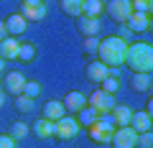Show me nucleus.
<instances>
[{"label":"nucleus","instance_id":"obj_10","mask_svg":"<svg viewBox=\"0 0 153 148\" xmlns=\"http://www.w3.org/2000/svg\"><path fill=\"white\" fill-rule=\"evenodd\" d=\"M5 28H8V36H23L26 33V28H28V21L21 16V13H10V16L5 18Z\"/></svg>","mask_w":153,"mask_h":148},{"label":"nucleus","instance_id":"obj_22","mask_svg":"<svg viewBox=\"0 0 153 148\" xmlns=\"http://www.w3.org/2000/svg\"><path fill=\"white\" fill-rule=\"evenodd\" d=\"M102 13H105V3H102V0H82V16L100 18Z\"/></svg>","mask_w":153,"mask_h":148},{"label":"nucleus","instance_id":"obj_13","mask_svg":"<svg viewBox=\"0 0 153 148\" xmlns=\"http://www.w3.org/2000/svg\"><path fill=\"white\" fill-rule=\"evenodd\" d=\"M87 135L92 143H97V146H107L110 138H112V130H107L105 125H100V123H94V125L87 128Z\"/></svg>","mask_w":153,"mask_h":148},{"label":"nucleus","instance_id":"obj_23","mask_svg":"<svg viewBox=\"0 0 153 148\" xmlns=\"http://www.w3.org/2000/svg\"><path fill=\"white\" fill-rule=\"evenodd\" d=\"M36 54H38L36 44H31V41L18 44V59H21L23 64H33V61H36Z\"/></svg>","mask_w":153,"mask_h":148},{"label":"nucleus","instance_id":"obj_28","mask_svg":"<svg viewBox=\"0 0 153 148\" xmlns=\"http://www.w3.org/2000/svg\"><path fill=\"white\" fill-rule=\"evenodd\" d=\"M21 94H26V97H31V100H36L38 94H41V84H38L36 79H26V84H23V89H21Z\"/></svg>","mask_w":153,"mask_h":148},{"label":"nucleus","instance_id":"obj_24","mask_svg":"<svg viewBox=\"0 0 153 148\" xmlns=\"http://www.w3.org/2000/svg\"><path fill=\"white\" fill-rule=\"evenodd\" d=\"M59 5H61V13L69 18L82 16V0H59Z\"/></svg>","mask_w":153,"mask_h":148},{"label":"nucleus","instance_id":"obj_30","mask_svg":"<svg viewBox=\"0 0 153 148\" xmlns=\"http://www.w3.org/2000/svg\"><path fill=\"white\" fill-rule=\"evenodd\" d=\"M135 148H153V133H151V130L138 133V138H135Z\"/></svg>","mask_w":153,"mask_h":148},{"label":"nucleus","instance_id":"obj_12","mask_svg":"<svg viewBox=\"0 0 153 148\" xmlns=\"http://www.w3.org/2000/svg\"><path fill=\"white\" fill-rule=\"evenodd\" d=\"M130 33H146L151 28V16H140V13H130V18L125 21Z\"/></svg>","mask_w":153,"mask_h":148},{"label":"nucleus","instance_id":"obj_31","mask_svg":"<svg viewBox=\"0 0 153 148\" xmlns=\"http://www.w3.org/2000/svg\"><path fill=\"white\" fill-rule=\"evenodd\" d=\"M97 46H100V36H87L82 49H84V54H97Z\"/></svg>","mask_w":153,"mask_h":148},{"label":"nucleus","instance_id":"obj_34","mask_svg":"<svg viewBox=\"0 0 153 148\" xmlns=\"http://www.w3.org/2000/svg\"><path fill=\"white\" fill-rule=\"evenodd\" d=\"M36 5H44V0H21V8H36Z\"/></svg>","mask_w":153,"mask_h":148},{"label":"nucleus","instance_id":"obj_9","mask_svg":"<svg viewBox=\"0 0 153 148\" xmlns=\"http://www.w3.org/2000/svg\"><path fill=\"white\" fill-rule=\"evenodd\" d=\"M84 77H87L89 82H94V84H102V79L110 77V69L102 64V61L94 59V61H89V64L84 66Z\"/></svg>","mask_w":153,"mask_h":148},{"label":"nucleus","instance_id":"obj_27","mask_svg":"<svg viewBox=\"0 0 153 148\" xmlns=\"http://www.w3.org/2000/svg\"><path fill=\"white\" fill-rule=\"evenodd\" d=\"M133 13H140V16H151L153 10V0H130Z\"/></svg>","mask_w":153,"mask_h":148},{"label":"nucleus","instance_id":"obj_4","mask_svg":"<svg viewBox=\"0 0 153 148\" xmlns=\"http://www.w3.org/2000/svg\"><path fill=\"white\" fill-rule=\"evenodd\" d=\"M105 13L107 18H112L115 23H125L130 18L133 8H130V0H110L107 5H105Z\"/></svg>","mask_w":153,"mask_h":148},{"label":"nucleus","instance_id":"obj_2","mask_svg":"<svg viewBox=\"0 0 153 148\" xmlns=\"http://www.w3.org/2000/svg\"><path fill=\"white\" fill-rule=\"evenodd\" d=\"M125 51H128V41L117 39V36L100 39L97 61H102L107 69H117V66H123V61H125Z\"/></svg>","mask_w":153,"mask_h":148},{"label":"nucleus","instance_id":"obj_8","mask_svg":"<svg viewBox=\"0 0 153 148\" xmlns=\"http://www.w3.org/2000/svg\"><path fill=\"white\" fill-rule=\"evenodd\" d=\"M61 105H64V110L69 115H76V112L87 105V94L79 92V89H71V92H66V97L61 100Z\"/></svg>","mask_w":153,"mask_h":148},{"label":"nucleus","instance_id":"obj_26","mask_svg":"<svg viewBox=\"0 0 153 148\" xmlns=\"http://www.w3.org/2000/svg\"><path fill=\"white\" fill-rule=\"evenodd\" d=\"M28 133H31V125H26V123H21V120H16L10 128H8V135H10L16 143H18V141H26Z\"/></svg>","mask_w":153,"mask_h":148},{"label":"nucleus","instance_id":"obj_19","mask_svg":"<svg viewBox=\"0 0 153 148\" xmlns=\"http://www.w3.org/2000/svg\"><path fill=\"white\" fill-rule=\"evenodd\" d=\"M130 87L135 89V92H148V94H151V89H153V74H135V71H133Z\"/></svg>","mask_w":153,"mask_h":148},{"label":"nucleus","instance_id":"obj_20","mask_svg":"<svg viewBox=\"0 0 153 148\" xmlns=\"http://www.w3.org/2000/svg\"><path fill=\"white\" fill-rule=\"evenodd\" d=\"M97 118H100V112L92 107V105H84V107L76 112V123H79V128H89V125H94V123H97Z\"/></svg>","mask_w":153,"mask_h":148},{"label":"nucleus","instance_id":"obj_36","mask_svg":"<svg viewBox=\"0 0 153 148\" xmlns=\"http://www.w3.org/2000/svg\"><path fill=\"white\" fill-rule=\"evenodd\" d=\"M5 105V92H3V87H0V107Z\"/></svg>","mask_w":153,"mask_h":148},{"label":"nucleus","instance_id":"obj_7","mask_svg":"<svg viewBox=\"0 0 153 148\" xmlns=\"http://www.w3.org/2000/svg\"><path fill=\"white\" fill-rule=\"evenodd\" d=\"M23 84H26V77H23L21 71H5V74H0V87L5 94H21Z\"/></svg>","mask_w":153,"mask_h":148},{"label":"nucleus","instance_id":"obj_11","mask_svg":"<svg viewBox=\"0 0 153 148\" xmlns=\"http://www.w3.org/2000/svg\"><path fill=\"white\" fill-rule=\"evenodd\" d=\"M74 21H76V31L82 33L84 39H87V36H97V33H100V18L79 16V18H74Z\"/></svg>","mask_w":153,"mask_h":148},{"label":"nucleus","instance_id":"obj_35","mask_svg":"<svg viewBox=\"0 0 153 148\" xmlns=\"http://www.w3.org/2000/svg\"><path fill=\"white\" fill-rule=\"evenodd\" d=\"M8 36V28H5V21H0V41Z\"/></svg>","mask_w":153,"mask_h":148},{"label":"nucleus","instance_id":"obj_14","mask_svg":"<svg viewBox=\"0 0 153 148\" xmlns=\"http://www.w3.org/2000/svg\"><path fill=\"white\" fill-rule=\"evenodd\" d=\"M130 128L135 133H146V130H151L153 128V118H151V112H146V110H140V112H133V118H130Z\"/></svg>","mask_w":153,"mask_h":148},{"label":"nucleus","instance_id":"obj_17","mask_svg":"<svg viewBox=\"0 0 153 148\" xmlns=\"http://www.w3.org/2000/svg\"><path fill=\"white\" fill-rule=\"evenodd\" d=\"M18 44H21V41H18L16 36H5V39L0 41V56L5 61L18 59Z\"/></svg>","mask_w":153,"mask_h":148},{"label":"nucleus","instance_id":"obj_18","mask_svg":"<svg viewBox=\"0 0 153 148\" xmlns=\"http://www.w3.org/2000/svg\"><path fill=\"white\" fill-rule=\"evenodd\" d=\"M133 112H135V110H133V107H128V105H115V107L110 110V115L115 118V125H117V128H123V125H130V118H133Z\"/></svg>","mask_w":153,"mask_h":148},{"label":"nucleus","instance_id":"obj_3","mask_svg":"<svg viewBox=\"0 0 153 148\" xmlns=\"http://www.w3.org/2000/svg\"><path fill=\"white\" fill-rule=\"evenodd\" d=\"M79 135V123H76V118L71 115H64L59 118V120L54 123V138L56 141H74V138Z\"/></svg>","mask_w":153,"mask_h":148},{"label":"nucleus","instance_id":"obj_6","mask_svg":"<svg viewBox=\"0 0 153 148\" xmlns=\"http://www.w3.org/2000/svg\"><path fill=\"white\" fill-rule=\"evenodd\" d=\"M87 105H92L100 115H102V112H110L117 102H115V94H107V92H102V89H94V92L87 94Z\"/></svg>","mask_w":153,"mask_h":148},{"label":"nucleus","instance_id":"obj_25","mask_svg":"<svg viewBox=\"0 0 153 148\" xmlns=\"http://www.w3.org/2000/svg\"><path fill=\"white\" fill-rule=\"evenodd\" d=\"M46 5H36V8H21V16L26 18L28 23H36V21H44L46 18Z\"/></svg>","mask_w":153,"mask_h":148},{"label":"nucleus","instance_id":"obj_5","mask_svg":"<svg viewBox=\"0 0 153 148\" xmlns=\"http://www.w3.org/2000/svg\"><path fill=\"white\" fill-rule=\"evenodd\" d=\"M135 138H138V133L130 125H123V128L112 130L110 143H112V148H135Z\"/></svg>","mask_w":153,"mask_h":148},{"label":"nucleus","instance_id":"obj_15","mask_svg":"<svg viewBox=\"0 0 153 148\" xmlns=\"http://www.w3.org/2000/svg\"><path fill=\"white\" fill-rule=\"evenodd\" d=\"M31 133L36 138H41V141H49V138H54V123L46 120V118H38V120L31 125Z\"/></svg>","mask_w":153,"mask_h":148},{"label":"nucleus","instance_id":"obj_37","mask_svg":"<svg viewBox=\"0 0 153 148\" xmlns=\"http://www.w3.org/2000/svg\"><path fill=\"white\" fill-rule=\"evenodd\" d=\"M3 71H5V59L0 56V74H3Z\"/></svg>","mask_w":153,"mask_h":148},{"label":"nucleus","instance_id":"obj_1","mask_svg":"<svg viewBox=\"0 0 153 148\" xmlns=\"http://www.w3.org/2000/svg\"><path fill=\"white\" fill-rule=\"evenodd\" d=\"M135 74H153V46L148 41H135V44H128L125 51V61Z\"/></svg>","mask_w":153,"mask_h":148},{"label":"nucleus","instance_id":"obj_33","mask_svg":"<svg viewBox=\"0 0 153 148\" xmlns=\"http://www.w3.org/2000/svg\"><path fill=\"white\" fill-rule=\"evenodd\" d=\"M0 148H16V141L5 133V135H0Z\"/></svg>","mask_w":153,"mask_h":148},{"label":"nucleus","instance_id":"obj_21","mask_svg":"<svg viewBox=\"0 0 153 148\" xmlns=\"http://www.w3.org/2000/svg\"><path fill=\"white\" fill-rule=\"evenodd\" d=\"M100 87H102V92H107V94H117L120 92L123 82H120V77H117V69H110V77H105Z\"/></svg>","mask_w":153,"mask_h":148},{"label":"nucleus","instance_id":"obj_16","mask_svg":"<svg viewBox=\"0 0 153 148\" xmlns=\"http://www.w3.org/2000/svg\"><path fill=\"white\" fill-rule=\"evenodd\" d=\"M44 118L46 120H51V123H56L59 118H64L66 115V110H64V105H61V100H49V102L44 105Z\"/></svg>","mask_w":153,"mask_h":148},{"label":"nucleus","instance_id":"obj_32","mask_svg":"<svg viewBox=\"0 0 153 148\" xmlns=\"http://www.w3.org/2000/svg\"><path fill=\"white\" fill-rule=\"evenodd\" d=\"M115 36H117V39H123V41H128V39L133 36V33L128 31V26H125V23H120V28H117V33H115Z\"/></svg>","mask_w":153,"mask_h":148},{"label":"nucleus","instance_id":"obj_29","mask_svg":"<svg viewBox=\"0 0 153 148\" xmlns=\"http://www.w3.org/2000/svg\"><path fill=\"white\" fill-rule=\"evenodd\" d=\"M33 102H36V100L26 97V94H16V110H18V112H31Z\"/></svg>","mask_w":153,"mask_h":148}]
</instances>
